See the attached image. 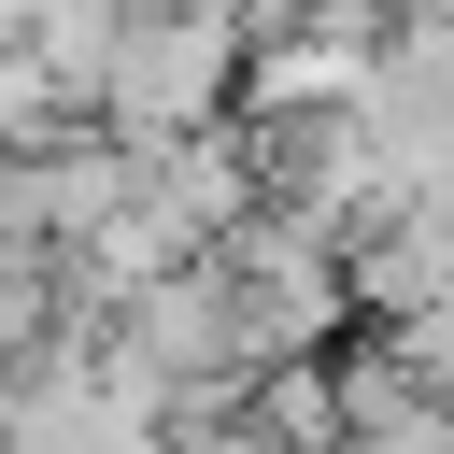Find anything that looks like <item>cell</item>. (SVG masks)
Returning <instances> with one entry per match:
<instances>
[{"label":"cell","mask_w":454,"mask_h":454,"mask_svg":"<svg viewBox=\"0 0 454 454\" xmlns=\"http://www.w3.org/2000/svg\"><path fill=\"white\" fill-rule=\"evenodd\" d=\"M71 340V298H57V255L43 241H0V383L14 369H43Z\"/></svg>","instance_id":"7a4b0ae2"},{"label":"cell","mask_w":454,"mask_h":454,"mask_svg":"<svg viewBox=\"0 0 454 454\" xmlns=\"http://www.w3.org/2000/svg\"><path fill=\"white\" fill-rule=\"evenodd\" d=\"M227 99H241V28H227V0H156V14L99 57L85 128H114V142H184V128H213Z\"/></svg>","instance_id":"6da1fadb"}]
</instances>
